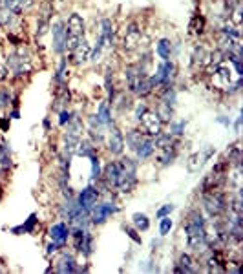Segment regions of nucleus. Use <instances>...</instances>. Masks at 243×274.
<instances>
[{
    "instance_id": "obj_19",
    "label": "nucleus",
    "mask_w": 243,
    "mask_h": 274,
    "mask_svg": "<svg viewBox=\"0 0 243 274\" xmlns=\"http://www.w3.org/2000/svg\"><path fill=\"white\" fill-rule=\"evenodd\" d=\"M154 154H156V139H154V137L145 136L143 139H141V143L137 144V148L134 150V157L139 163H143V161L152 159Z\"/></svg>"
},
{
    "instance_id": "obj_32",
    "label": "nucleus",
    "mask_w": 243,
    "mask_h": 274,
    "mask_svg": "<svg viewBox=\"0 0 243 274\" xmlns=\"http://www.w3.org/2000/svg\"><path fill=\"white\" fill-rule=\"evenodd\" d=\"M104 93H106V99L104 101L108 102L110 106H114V101L117 97V88H116V83H114V70L108 68L104 72Z\"/></svg>"
},
{
    "instance_id": "obj_28",
    "label": "nucleus",
    "mask_w": 243,
    "mask_h": 274,
    "mask_svg": "<svg viewBox=\"0 0 243 274\" xmlns=\"http://www.w3.org/2000/svg\"><path fill=\"white\" fill-rule=\"evenodd\" d=\"M95 115L99 117V121L103 123L106 128L112 125H116L117 121H116V112H114V108L110 106L106 101H101L97 104V110H95Z\"/></svg>"
},
{
    "instance_id": "obj_39",
    "label": "nucleus",
    "mask_w": 243,
    "mask_h": 274,
    "mask_svg": "<svg viewBox=\"0 0 243 274\" xmlns=\"http://www.w3.org/2000/svg\"><path fill=\"white\" fill-rule=\"evenodd\" d=\"M13 88L7 84H0V112H4L11 106V99H13Z\"/></svg>"
},
{
    "instance_id": "obj_42",
    "label": "nucleus",
    "mask_w": 243,
    "mask_h": 274,
    "mask_svg": "<svg viewBox=\"0 0 243 274\" xmlns=\"http://www.w3.org/2000/svg\"><path fill=\"white\" fill-rule=\"evenodd\" d=\"M17 20H18V15H15V13L9 11V9H2V7H0V30H2V28H11Z\"/></svg>"
},
{
    "instance_id": "obj_33",
    "label": "nucleus",
    "mask_w": 243,
    "mask_h": 274,
    "mask_svg": "<svg viewBox=\"0 0 243 274\" xmlns=\"http://www.w3.org/2000/svg\"><path fill=\"white\" fill-rule=\"evenodd\" d=\"M143 137H145V134L139 130V126L137 125L132 126V128H128V130L124 132V146L134 154V150L137 148V144L141 143Z\"/></svg>"
},
{
    "instance_id": "obj_54",
    "label": "nucleus",
    "mask_w": 243,
    "mask_h": 274,
    "mask_svg": "<svg viewBox=\"0 0 243 274\" xmlns=\"http://www.w3.org/2000/svg\"><path fill=\"white\" fill-rule=\"evenodd\" d=\"M7 79H9V70L4 62H0V84H4Z\"/></svg>"
},
{
    "instance_id": "obj_43",
    "label": "nucleus",
    "mask_w": 243,
    "mask_h": 274,
    "mask_svg": "<svg viewBox=\"0 0 243 274\" xmlns=\"http://www.w3.org/2000/svg\"><path fill=\"white\" fill-rule=\"evenodd\" d=\"M172 228H174V220H172L170 216L161 218V220H159V225H158L159 238H166V236L172 232Z\"/></svg>"
},
{
    "instance_id": "obj_11",
    "label": "nucleus",
    "mask_w": 243,
    "mask_h": 274,
    "mask_svg": "<svg viewBox=\"0 0 243 274\" xmlns=\"http://www.w3.org/2000/svg\"><path fill=\"white\" fill-rule=\"evenodd\" d=\"M141 39H143V26L137 20H130L124 26L122 31V39H121V49L126 53H132L135 49L141 48Z\"/></svg>"
},
{
    "instance_id": "obj_10",
    "label": "nucleus",
    "mask_w": 243,
    "mask_h": 274,
    "mask_svg": "<svg viewBox=\"0 0 243 274\" xmlns=\"http://www.w3.org/2000/svg\"><path fill=\"white\" fill-rule=\"evenodd\" d=\"M49 35H51V51H53L57 57L66 55L68 31H66V22H64V18H57L55 22L51 20Z\"/></svg>"
},
{
    "instance_id": "obj_55",
    "label": "nucleus",
    "mask_w": 243,
    "mask_h": 274,
    "mask_svg": "<svg viewBox=\"0 0 243 274\" xmlns=\"http://www.w3.org/2000/svg\"><path fill=\"white\" fill-rule=\"evenodd\" d=\"M42 130L46 132V134H49V132H53V125H51V117H44V119H42Z\"/></svg>"
},
{
    "instance_id": "obj_30",
    "label": "nucleus",
    "mask_w": 243,
    "mask_h": 274,
    "mask_svg": "<svg viewBox=\"0 0 243 274\" xmlns=\"http://www.w3.org/2000/svg\"><path fill=\"white\" fill-rule=\"evenodd\" d=\"M13 167V152H11V144L9 141L2 139L0 141V170L2 174L9 172Z\"/></svg>"
},
{
    "instance_id": "obj_16",
    "label": "nucleus",
    "mask_w": 243,
    "mask_h": 274,
    "mask_svg": "<svg viewBox=\"0 0 243 274\" xmlns=\"http://www.w3.org/2000/svg\"><path fill=\"white\" fill-rule=\"evenodd\" d=\"M90 51H91V44H90V41H88V37L81 39L79 44H77L70 53H66L68 60H70V66H75V68L84 66L86 62L90 60Z\"/></svg>"
},
{
    "instance_id": "obj_27",
    "label": "nucleus",
    "mask_w": 243,
    "mask_h": 274,
    "mask_svg": "<svg viewBox=\"0 0 243 274\" xmlns=\"http://www.w3.org/2000/svg\"><path fill=\"white\" fill-rule=\"evenodd\" d=\"M158 101L163 102V104H168V106L176 108L177 104V90L176 84H166V86H159L158 90Z\"/></svg>"
},
{
    "instance_id": "obj_8",
    "label": "nucleus",
    "mask_w": 243,
    "mask_h": 274,
    "mask_svg": "<svg viewBox=\"0 0 243 274\" xmlns=\"http://www.w3.org/2000/svg\"><path fill=\"white\" fill-rule=\"evenodd\" d=\"M104 148L112 157H119V155L124 154V132L119 125H112L106 128V137H104Z\"/></svg>"
},
{
    "instance_id": "obj_34",
    "label": "nucleus",
    "mask_w": 243,
    "mask_h": 274,
    "mask_svg": "<svg viewBox=\"0 0 243 274\" xmlns=\"http://www.w3.org/2000/svg\"><path fill=\"white\" fill-rule=\"evenodd\" d=\"M99 152V146H95V144L91 143L88 137H81L79 139V143H77V146H75V154L73 155H77V157H84V159H88L90 155L93 154H97Z\"/></svg>"
},
{
    "instance_id": "obj_3",
    "label": "nucleus",
    "mask_w": 243,
    "mask_h": 274,
    "mask_svg": "<svg viewBox=\"0 0 243 274\" xmlns=\"http://www.w3.org/2000/svg\"><path fill=\"white\" fill-rule=\"evenodd\" d=\"M227 207H229V194H227L225 188L208 190L201 194V209L207 214L208 220L225 216Z\"/></svg>"
},
{
    "instance_id": "obj_56",
    "label": "nucleus",
    "mask_w": 243,
    "mask_h": 274,
    "mask_svg": "<svg viewBox=\"0 0 243 274\" xmlns=\"http://www.w3.org/2000/svg\"><path fill=\"white\" fill-rule=\"evenodd\" d=\"M7 117H9L11 121L20 119V108H9V113H7Z\"/></svg>"
},
{
    "instance_id": "obj_37",
    "label": "nucleus",
    "mask_w": 243,
    "mask_h": 274,
    "mask_svg": "<svg viewBox=\"0 0 243 274\" xmlns=\"http://www.w3.org/2000/svg\"><path fill=\"white\" fill-rule=\"evenodd\" d=\"M132 225H134L139 232H148L152 221H150V218H148L145 212H134V214H132Z\"/></svg>"
},
{
    "instance_id": "obj_2",
    "label": "nucleus",
    "mask_w": 243,
    "mask_h": 274,
    "mask_svg": "<svg viewBox=\"0 0 243 274\" xmlns=\"http://www.w3.org/2000/svg\"><path fill=\"white\" fill-rule=\"evenodd\" d=\"M119 163V181H117L116 192L121 196H132L139 185V165L141 163L132 157V155H119L117 157Z\"/></svg>"
},
{
    "instance_id": "obj_36",
    "label": "nucleus",
    "mask_w": 243,
    "mask_h": 274,
    "mask_svg": "<svg viewBox=\"0 0 243 274\" xmlns=\"http://www.w3.org/2000/svg\"><path fill=\"white\" fill-rule=\"evenodd\" d=\"M152 110L158 113V117L161 119V123L166 126L172 119H174V110H176V108H172V106H168V104H163V102L158 101L156 108H152Z\"/></svg>"
},
{
    "instance_id": "obj_40",
    "label": "nucleus",
    "mask_w": 243,
    "mask_h": 274,
    "mask_svg": "<svg viewBox=\"0 0 243 274\" xmlns=\"http://www.w3.org/2000/svg\"><path fill=\"white\" fill-rule=\"evenodd\" d=\"M203 159H201V154L200 152H194V154L189 155V161H187V170H189L190 174H198L203 168Z\"/></svg>"
},
{
    "instance_id": "obj_6",
    "label": "nucleus",
    "mask_w": 243,
    "mask_h": 274,
    "mask_svg": "<svg viewBox=\"0 0 243 274\" xmlns=\"http://www.w3.org/2000/svg\"><path fill=\"white\" fill-rule=\"evenodd\" d=\"M177 64L176 60H159V64L156 66V72L150 73V83H152L154 90H158L159 86H166V84H176L177 81Z\"/></svg>"
},
{
    "instance_id": "obj_20",
    "label": "nucleus",
    "mask_w": 243,
    "mask_h": 274,
    "mask_svg": "<svg viewBox=\"0 0 243 274\" xmlns=\"http://www.w3.org/2000/svg\"><path fill=\"white\" fill-rule=\"evenodd\" d=\"M37 227H39V212H31L24 220V223H20L17 227L9 228V234L13 236H24V234H35Z\"/></svg>"
},
{
    "instance_id": "obj_48",
    "label": "nucleus",
    "mask_w": 243,
    "mask_h": 274,
    "mask_svg": "<svg viewBox=\"0 0 243 274\" xmlns=\"http://www.w3.org/2000/svg\"><path fill=\"white\" fill-rule=\"evenodd\" d=\"M0 7L2 9H9V11H13L15 15H22L20 13V9H18V0H0Z\"/></svg>"
},
{
    "instance_id": "obj_46",
    "label": "nucleus",
    "mask_w": 243,
    "mask_h": 274,
    "mask_svg": "<svg viewBox=\"0 0 243 274\" xmlns=\"http://www.w3.org/2000/svg\"><path fill=\"white\" fill-rule=\"evenodd\" d=\"M122 230H124V234H126V238H130L132 241H134L135 245H143V238H141V232L135 228L134 225H126V223H122Z\"/></svg>"
},
{
    "instance_id": "obj_51",
    "label": "nucleus",
    "mask_w": 243,
    "mask_h": 274,
    "mask_svg": "<svg viewBox=\"0 0 243 274\" xmlns=\"http://www.w3.org/2000/svg\"><path fill=\"white\" fill-rule=\"evenodd\" d=\"M216 123H218V125H221V126H225L227 130H229V128L232 126V119L229 117V115H223V113L216 117Z\"/></svg>"
},
{
    "instance_id": "obj_41",
    "label": "nucleus",
    "mask_w": 243,
    "mask_h": 274,
    "mask_svg": "<svg viewBox=\"0 0 243 274\" xmlns=\"http://www.w3.org/2000/svg\"><path fill=\"white\" fill-rule=\"evenodd\" d=\"M84 126H86V130H91V132H106V126L99 121V117L95 113H88V115H86Z\"/></svg>"
},
{
    "instance_id": "obj_50",
    "label": "nucleus",
    "mask_w": 243,
    "mask_h": 274,
    "mask_svg": "<svg viewBox=\"0 0 243 274\" xmlns=\"http://www.w3.org/2000/svg\"><path fill=\"white\" fill-rule=\"evenodd\" d=\"M200 154H201V159H203V163H208L214 157V155H216V148H214L212 144H207L205 148L201 150Z\"/></svg>"
},
{
    "instance_id": "obj_38",
    "label": "nucleus",
    "mask_w": 243,
    "mask_h": 274,
    "mask_svg": "<svg viewBox=\"0 0 243 274\" xmlns=\"http://www.w3.org/2000/svg\"><path fill=\"white\" fill-rule=\"evenodd\" d=\"M187 126H189V121L187 119H174L168 123V132H170L174 137H181L185 136V132H187Z\"/></svg>"
},
{
    "instance_id": "obj_57",
    "label": "nucleus",
    "mask_w": 243,
    "mask_h": 274,
    "mask_svg": "<svg viewBox=\"0 0 243 274\" xmlns=\"http://www.w3.org/2000/svg\"><path fill=\"white\" fill-rule=\"evenodd\" d=\"M4 196H6V190H4V183H2V179H0V201L4 199Z\"/></svg>"
},
{
    "instance_id": "obj_17",
    "label": "nucleus",
    "mask_w": 243,
    "mask_h": 274,
    "mask_svg": "<svg viewBox=\"0 0 243 274\" xmlns=\"http://www.w3.org/2000/svg\"><path fill=\"white\" fill-rule=\"evenodd\" d=\"M70 234H72V227L70 223L64 220L61 221H55L53 225H49L48 228V238L55 243H59L62 249L68 247V241H70Z\"/></svg>"
},
{
    "instance_id": "obj_45",
    "label": "nucleus",
    "mask_w": 243,
    "mask_h": 274,
    "mask_svg": "<svg viewBox=\"0 0 243 274\" xmlns=\"http://www.w3.org/2000/svg\"><path fill=\"white\" fill-rule=\"evenodd\" d=\"M148 110H150V106H148V102H145L143 99H141V102H135L134 108H132V117H134V125H137V123L143 119V115H145Z\"/></svg>"
},
{
    "instance_id": "obj_13",
    "label": "nucleus",
    "mask_w": 243,
    "mask_h": 274,
    "mask_svg": "<svg viewBox=\"0 0 243 274\" xmlns=\"http://www.w3.org/2000/svg\"><path fill=\"white\" fill-rule=\"evenodd\" d=\"M101 197L103 196H101V190L97 188V185H95V183H88L82 190H79L75 194V201H77V205H79L84 212L90 214Z\"/></svg>"
},
{
    "instance_id": "obj_29",
    "label": "nucleus",
    "mask_w": 243,
    "mask_h": 274,
    "mask_svg": "<svg viewBox=\"0 0 243 274\" xmlns=\"http://www.w3.org/2000/svg\"><path fill=\"white\" fill-rule=\"evenodd\" d=\"M223 159L231 165V168H240L242 170V146H240V141H234V143L227 146Z\"/></svg>"
},
{
    "instance_id": "obj_31",
    "label": "nucleus",
    "mask_w": 243,
    "mask_h": 274,
    "mask_svg": "<svg viewBox=\"0 0 243 274\" xmlns=\"http://www.w3.org/2000/svg\"><path fill=\"white\" fill-rule=\"evenodd\" d=\"M134 95H130L128 91H122L121 95L116 97V101H114V112H117V115H124V113L132 112V108H134Z\"/></svg>"
},
{
    "instance_id": "obj_9",
    "label": "nucleus",
    "mask_w": 243,
    "mask_h": 274,
    "mask_svg": "<svg viewBox=\"0 0 243 274\" xmlns=\"http://www.w3.org/2000/svg\"><path fill=\"white\" fill-rule=\"evenodd\" d=\"M95 41L103 44L104 51H114L117 46V26L114 22V18L103 17L99 20V33L95 37Z\"/></svg>"
},
{
    "instance_id": "obj_47",
    "label": "nucleus",
    "mask_w": 243,
    "mask_h": 274,
    "mask_svg": "<svg viewBox=\"0 0 243 274\" xmlns=\"http://www.w3.org/2000/svg\"><path fill=\"white\" fill-rule=\"evenodd\" d=\"M174 210H176V205H174V203H164V205H161V207L156 210V220H161L164 216H172Z\"/></svg>"
},
{
    "instance_id": "obj_15",
    "label": "nucleus",
    "mask_w": 243,
    "mask_h": 274,
    "mask_svg": "<svg viewBox=\"0 0 243 274\" xmlns=\"http://www.w3.org/2000/svg\"><path fill=\"white\" fill-rule=\"evenodd\" d=\"M172 271L177 274H196L203 271V265H200V262L192 256V252H179Z\"/></svg>"
},
{
    "instance_id": "obj_1",
    "label": "nucleus",
    "mask_w": 243,
    "mask_h": 274,
    "mask_svg": "<svg viewBox=\"0 0 243 274\" xmlns=\"http://www.w3.org/2000/svg\"><path fill=\"white\" fill-rule=\"evenodd\" d=\"M183 232L185 243L190 252L205 254L208 250V234H207V216L200 209L189 210L187 218L183 220Z\"/></svg>"
},
{
    "instance_id": "obj_7",
    "label": "nucleus",
    "mask_w": 243,
    "mask_h": 274,
    "mask_svg": "<svg viewBox=\"0 0 243 274\" xmlns=\"http://www.w3.org/2000/svg\"><path fill=\"white\" fill-rule=\"evenodd\" d=\"M181 137H172L168 143L161 144L156 150V165L159 168H166L174 165L176 159L179 157V152H181Z\"/></svg>"
},
{
    "instance_id": "obj_24",
    "label": "nucleus",
    "mask_w": 243,
    "mask_h": 274,
    "mask_svg": "<svg viewBox=\"0 0 243 274\" xmlns=\"http://www.w3.org/2000/svg\"><path fill=\"white\" fill-rule=\"evenodd\" d=\"M93 252H95V238H93L91 230L88 228L84 232V236H82V239H81L79 247L75 249V254H81L84 260H90L93 256Z\"/></svg>"
},
{
    "instance_id": "obj_35",
    "label": "nucleus",
    "mask_w": 243,
    "mask_h": 274,
    "mask_svg": "<svg viewBox=\"0 0 243 274\" xmlns=\"http://www.w3.org/2000/svg\"><path fill=\"white\" fill-rule=\"evenodd\" d=\"M88 159H90V179H88V183H95L103 176V159H101L99 152L90 155Z\"/></svg>"
},
{
    "instance_id": "obj_25",
    "label": "nucleus",
    "mask_w": 243,
    "mask_h": 274,
    "mask_svg": "<svg viewBox=\"0 0 243 274\" xmlns=\"http://www.w3.org/2000/svg\"><path fill=\"white\" fill-rule=\"evenodd\" d=\"M172 44H174V41L168 39V37H161V39L156 41V44H154V53L158 55L159 60L174 59V53H172Z\"/></svg>"
},
{
    "instance_id": "obj_52",
    "label": "nucleus",
    "mask_w": 243,
    "mask_h": 274,
    "mask_svg": "<svg viewBox=\"0 0 243 274\" xmlns=\"http://www.w3.org/2000/svg\"><path fill=\"white\" fill-rule=\"evenodd\" d=\"M242 112L238 113L236 117H234V121H232V126L231 128H234V134H236V136H240V134H242Z\"/></svg>"
},
{
    "instance_id": "obj_12",
    "label": "nucleus",
    "mask_w": 243,
    "mask_h": 274,
    "mask_svg": "<svg viewBox=\"0 0 243 274\" xmlns=\"http://www.w3.org/2000/svg\"><path fill=\"white\" fill-rule=\"evenodd\" d=\"M53 273L59 274H75L79 273V262H77V254L73 250L62 249L53 262Z\"/></svg>"
},
{
    "instance_id": "obj_21",
    "label": "nucleus",
    "mask_w": 243,
    "mask_h": 274,
    "mask_svg": "<svg viewBox=\"0 0 243 274\" xmlns=\"http://www.w3.org/2000/svg\"><path fill=\"white\" fill-rule=\"evenodd\" d=\"M119 174H121V170H119V163H117V157H116V159L108 161L103 167V176H101V179H103L112 190H116L117 181H119Z\"/></svg>"
},
{
    "instance_id": "obj_58",
    "label": "nucleus",
    "mask_w": 243,
    "mask_h": 274,
    "mask_svg": "<svg viewBox=\"0 0 243 274\" xmlns=\"http://www.w3.org/2000/svg\"><path fill=\"white\" fill-rule=\"evenodd\" d=\"M0 273H4V269H0Z\"/></svg>"
},
{
    "instance_id": "obj_4",
    "label": "nucleus",
    "mask_w": 243,
    "mask_h": 274,
    "mask_svg": "<svg viewBox=\"0 0 243 274\" xmlns=\"http://www.w3.org/2000/svg\"><path fill=\"white\" fill-rule=\"evenodd\" d=\"M121 212V207L116 199V190H112L106 194V197H101L97 201V205L93 207V210L90 212V225L91 227H101L104 225L110 218H114L116 214Z\"/></svg>"
},
{
    "instance_id": "obj_14",
    "label": "nucleus",
    "mask_w": 243,
    "mask_h": 274,
    "mask_svg": "<svg viewBox=\"0 0 243 274\" xmlns=\"http://www.w3.org/2000/svg\"><path fill=\"white\" fill-rule=\"evenodd\" d=\"M139 130L148 137H158L161 132L164 130V125L161 123V119L158 117V113L154 112L152 108L143 115V119L137 123Z\"/></svg>"
},
{
    "instance_id": "obj_18",
    "label": "nucleus",
    "mask_w": 243,
    "mask_h": 274,
    "mask_svg": "<svg viewBox=\"0 0 243 274\" xmlns=\"http://www.w3.org/2000/svg\"><path fill=\"white\" fill-rule=\"evenodd\" d=\"M68 79H70V60H68V55H62V57H59L57 68H55L53 77H51V86L55 90L64 88V86H68Z\"/></svg>"
},
{
    "instance_id": "obj_5",
    "label": "nucleus",
    "mask_w": 243,
    "mask_h": 274,
    "mask_svg": "<svg viewBox=\"0 0 243 274\" xmlns=\"http://www.w3.org/2000/svg\"><path fill=\"white\" fill-rule=\"evenodd\" d=\"M64 22H66V31H68L66 53H70L81 42V39L86 37V22H84V17L77 11L70 13Z\"/></svg>"
},
{
    "instance_id": "obj_49",
    "label": "nucleus",
    "mask_w": 243,
    "mask_h": 274,
    "mask_svg": "<svg viewBox=\"0 0 243 274\" xmlns=\"http://www.w3.org/2000/svg\"><path fill=\"white\" fill-rule=\"evenodd\" d=\"M61 250H62L61 245H59V243H55V241H51V239H49L48 243H46V256H48V258L57 256V254H59Z\"/></svg>"
},
{
    "instance_id": "obj_22",
    "label": "nucleus",
    "mask_w": 243,
    "mask_h": 274,
    "mask_svg": "<svg viewBox=\"0 0 243 274\" xmlns=\"http://www.w3.org/2000/svg\"><path fill=\"white\" fill-rule=\"evenodd\" d=\"M72 90L68 88V86H64V88H59L55 90L53 93V104H51V110H53L55 113L61 112V110H64V108H70V104H72Z\"/></svg>"
},
{
    "instance_id": "obj_23",
    "label": "nucleus",
    "mask_w": 243,
    "mask_h": 274,
    "mask_svg": "<svg viewBox=\"0 0 243 274\" xmlns=\"http://www.w3.org/2000/svg\"><path fill=\"white\" fill-rule=\"evenodd\" d=\"M207 33V17L203 13H198L196 11L192 17H190V22H189V35L190 37H201Z\"/></svg>"
},
{
    "instance_id": "obj_44",
    "label": "nucleus",
    "mask_w": 243,
    "mask_h": 274,
    "mask_svg": "<svg viewBox=\"0 0 243 274\" xmlns=\"http://www.w3.org/2000/svg\"><path fill=\"white\" fill-rule=\"evenodd\" d=\"M73 113H75V110H72V108H64L61 112H57V126L64 128V126L70 125L73 119Z\"/></svg>"
},
{
    "instance_id": "obj_26",
    "label": "nucleus",
    "mask_w": 243,
    "mask_h": 274,
    "mask_svg": "<svg viewBox=\"0 0 243 274\" xmlns=\"http://www.w3.org/2000/svg\"><path fill=\"white\" fill-rule=\"evenodd\" d=\"M207 64H208V51L205 49V46L201 42H198L194 48H192V53H190V66L205 70Z\"/></svg>"
},
{
    "instance_id": "obj_53",
    "label": "nucleus",
    "mask_w": 243,
    "mask_h": 274,
    "mask_svg": "<svg viewBox=\"0 0 243 274\" xmlns=\"http://www.w3.org/2000/svg\"><path fill=\"white\" fill-rule=\"evenodd\" d=\"M9 126H11V119H9L7 115H2V117H0V132H2V134H7V132H9Z\"/></svg>"
}]
</instances>
